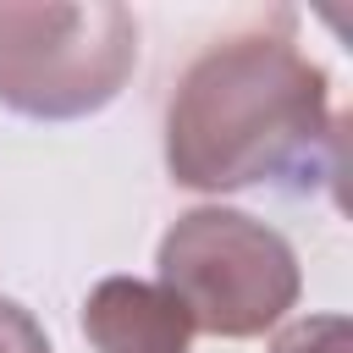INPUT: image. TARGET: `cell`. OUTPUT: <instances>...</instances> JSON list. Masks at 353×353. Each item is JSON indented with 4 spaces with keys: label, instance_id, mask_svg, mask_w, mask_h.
<instances>
[{
    "label": "cell",
    "instance_id": "obj_2",
    "mask_svg": "<svg viewBox=\"0 0 353 353\" xmlns=\"http://www.w3.org/2000/svg\"><path fill=\"white\" fill-rule=\"evenodd\" d=\"M160 287L182 303L193 336L248 342L276 331L298 303V254L292 243L226 204H204L171 221L160 237Z\"/></svg>",
    "mask_w": 353,
    "mask_h": 353
},
{
    "label": "cell",
    "instance_id": "obj_1",
    "mask_svg": "<svg viewBox=\"0 0 353 353\" xmlns=\"http://www.w3.org/2000/svg\"><path fill=\"white\" fill-rule=\"evenodd\" d=\"M342 116L325 66L298 44L292 17L215 39L176 77L165 105V171L193 193L336 182Z\"/></svg>",
    "mask_w": 353,
    "mask_h": 353
},
{
    "label": "cell",
    "instance_id": "obj_3",
    "mask_svg": "<svg viewBox=\"0 0 353 353\" xmlns=\"http://www.w3.org/2000/svg\"><path fill=\"white\" fill-rule=\"evenodd\" d=\"M138 66L127 6H0V105L28 121L99 116Z\"/></svg>",
    "mask_w": 353,
    "mask_h": 353
},
{
    "label": "cell",
    "instance_id": "obj_4",
    "mask_svg": "<svg viewBox=\"0 0 353 353\" xmlns=\"http://www.w3.org/2000/svg\"><path fill=\"white\" fill-rule=\"evenodd\" d=\"M83 336L94 353H188L193 325L160 281L105 276L83 298Z\"/></svg>",
    "mask_w": 353,
    "mask_h": 353
},
{
    "label": "cell",
    "instance_id": "obj_6",
    "mask_svg": "<svg viewBox=\"0 0 353 353\" xmlns=\"http://www.w3.org/2000/svg\"><path fill=\"white\" fill-rule=\"evenodd\" d=\"M0 353H55L44 325L17 303V298H0Z\"/></svg>",
    "mask_w": 353,
    "mask_h": 353
},
{
    "label": "cell",
    "instance_id": "obj_5",
    "mask_svg": "<svg viewBox=\"0 0 353 353\" xmlns=\"http://www.w3.org/2000/svg\"><path fill=\"white\" fill-rule=\"evenodd\" d=\"M270 353H347V320L342 314H309V320H292Z\"/></svg>",
    "mask_w": 353,
    "mask_h": 353
}]
</instances>
